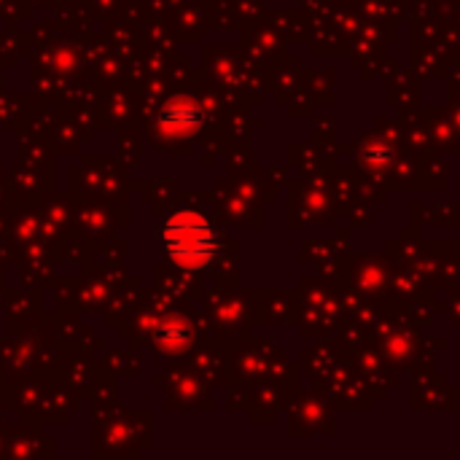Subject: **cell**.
I'll return each instance as SVG.
<instances>
[{
    "mask_svg": "<svg viewBox=\"0 0 460 460\" xmlns=\"http://www.w3.org/2000/svg\"><path fill=\"white\" fill-rule=\"evenodd\" d=\"M151 337L164 356H181L191 345V326L181 315H164L154 323Z\"/></svg>",
    "mask_w": 460,
    "mask_h": 460,
    "instance_id": "3957f363",
    "label": "cell"
},
{
    "mask_svg": "<svg viewBox=\"0 0 460 460\" xmlns=\"http://www.w3.org/2000/svg\"><path fill=\"white\" fill-rule=\"evenodd\" d=\"M164 256L181 270H202L216 256V232L210 221L197 210H175L167 216L159 232Z\"/></svg>",
    "mask_w": 460,
    "mask_h": 460,
    "instance_id": "6da1fadb",
    "label": "cell"
},
{
    "mask_svg": "<svg viewBox=\"0 0 460 460\" xmlns=\"http://www.w3.org/2000/svg\"><path fill=\"white\" fill-rule=\"evenodd\" d=\"M202 119H205V113H202L199 102L186 94H178V97L167 100L162 105V111L156 113V129L164 137H191L199 132Z\"/></svg>",
    "mask_w": 460,
    "mask_h": 460,
    "instance_id": "7a4b0ae2",
    "label": "cell"
}]
</instances>
